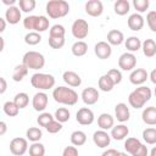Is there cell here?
I'll list each match as a JSON object with an SVG mask.
<instances>
[{"instance_id":"cell-48","label":"cell","mask_w":156,"mask_h":156,"mask_svg":"<svg viewBox=\"0 0 156 156\" xmlns=\"http://www.w3.org/2000/svg\"><path fill=\"white\" fill-rule=\"evenodd\" d=\"M49 45L52 49H61L65 45V38H52V37H49Z\"/></svg>"},{"instance_id":"cell-10","label":"cell","mask_w":156,"mask_h":156,"mask_svg":"<svg viewBox=\"0 0 156 156\" xmlns=\"http://www.w3.org/2000/svg\"><path fill=\"white\" fill-rule=\"evenodd\" d=\"M80 98H82V100H83V102H84L85 105L90 106V105H94V104L98 102L100 95H99V91H98L96 88L88 87V88H85V89L82 91Z\"/></svg>"},{"instance_id":"cell-52","label":"cell","mask_w":156,"mask_h":156,"mask_svg":"<svg viewBox=\"0 0 156 156\" xmlns=\"http://www.w3.org/2000/svg\"><path fill=\"white\" fill-rule=\"evenodd\" d=\"M0 83H1V87H0V94H4L7 89V83H6V79L4 77L0 78Z\"/></svg>"},{"instance_id":"cell-20","label":"cell","mask_w":156,"mask_h":156,"mask_svg":"<svg viewBox=\"0 0 156 156\" xmlns=\"http://www.w3.org/2000/svg\"><path fill=\"white\" fill-rule=\"evenodd\" d=\"M98 126L102 130H108L115 127V118L110 113H101L98 117Z\"/></svg>"},{"instance_id":"cell-36","label":"cell","mask_w":156,"mask_h":156,"mask_svg":"<svg viewBox=\"0 0 156 156\" xmlns=\"http://www.w3.org/2000/svg\"><path fill=\"white\" fill-rule=\"evenodd\" d=\"M13 102L20 107V110H21V108H24V107H27V105L29 104V96H28L27 93H18V94L15 95Z\"/></svg>"},{"instance_id":"cell-54","label":"cell","mask_w":156,"mask_h":156,"mask_svg":"<svg viewBox=\"0 0 156 156\" xmlns=\"http://www.w3.org/2000/svg\"><path fill=\"white\" fill-rule=\"evenodd\" d=\"M149 78H150V80L152 82V84H155V85H156V68H155V69H152V71L150 72Z\"/></svg>"},{"instance_id":"cell-2","label":"cell","mask_w":156,"mask_h":156,"mask_svg":"<svg viewBox=\"0 0 156 156\" xmlns=\"http://www.w3.org/2000/svg\"><path fill=\"white\" fill-rule=\"evenodd\" d=\"M52 98L56 102L67 105V106H73L78 102V94L76 93V90L67 87L55 88L52 90Z\"/></svg>"},{"instance_id":"cell-7","label":"cell","mask_w":156,"mask_h":156,"mask_svg":"<svg viewBox=\"0 0 156 156\" xmlns=\"http://www.w3.org/2000/svg\"><path fill=\"white\" fill-rule=\"evenodd\" d=\"M28 139L17 136L10 141V151L15 156H22L28 151Z\"/></svg>"},{"instance_id":"cell-49","label":"cell","mask_w":156,"mask_h":156,"mask_svg":"<svg viewBox=\"0 0 156 156\" xmlns=\"http://www.w3.org/2000/svg\"><path fill=\"white\" fill-rule=\"evenodd\" d=\"M62 156H78V149L73 146H66L62 151Z\"/></svg>"},{"instance_id":"cell-44","label":"cell","mask_w":156,"mask_h":156,"mask_svg":"<svg viewBox=\"0 0 156 156\" xmlns=\"http://www.w3.org/2000/svg\"><path fill=\"white\" fill-rule=\"evenodd\" d=\"M49 26H50L49 20H48L45 16H39V20H38V24H37V29H35V32H37V33L45 32L46 29H49Z\"/></svg>"},{"instance_id":"cell-26","label":"cell","mask_w":156,"mask_h":156,"mask_svg":"<svg viewBox=\"0 0 156 156\" xmlns=\"http://www.w3.org/2000/svg\"><path fill=\"white\" fill-rule=\"evenodd\" d=\"M129 9H130V4L128 0H117L115 4H113V10H115V13H117L118 16H124L129 12Z\"/></svg>"},{"instance_id":"cell-40","label":"cell","mask_w":156,"mask_h":156,"mask_svg":"<svg viewBox=\"0 0 156 156\" xmlns=\"http://www.w3.org/2000/svg\"><path fill=\"white\" fill-rule=\"evenodd\" d=\"M41 41V35L40 33L37 32H28L24 35V43L28 45H37Z\"/></svg>"},{"instance_id":"cell-21","label":"cell","mask_w":156,"mask_h":156,"mask_svg":"<svg viewBox=\"0 0 156 156\" xmlns=\"http://www.w3.org/2000/svg\"><path fill=\"white\" fill-rule=\"evenodd\" d=\"M143 122L149 124V126H156V107L155 106H149L144 108L141 113Z\"/></svg>"},{"instance_id":"cell-5","label":"cell","mask_w":156,"mask_h":156,"mask_svg":"<svg viewBox=\"0 0 156 156\" xmlns=\"http://www.w3.org/2000/svg\"><path fill=\"white\" fill-rule=\"evenodd\" d=\"M30 84L33 88L38 90H48L54 88L55 85V77L48 73H34L30 78Z\"/></svg>"},{"instance_id":"cell-43","label":"cell","mask_w":156,"mask_h":156,"mask_svg":"<svg viewBox=\"0 0 156 156\" xmlns=\"http://www.w3.org/2000/svg\"><path fill=\"white\" fill-rule=\"evenodd\" d=\"M133 6L139 13H143L149 9L150 1L149 0H133Z\"/></svg>"},{"instance_id":"cell-33","label":"cell","mask_w":156,"mask_h":156,"mask_svg":"<svg viewBox=\"0 0 156 156\" xmlns=\"http://www.w3.org/2000/svg\"><path fill=\"white\" fill-rule=\"evenodd\" d=\"M143 139L146 144L149 145H155L156 144V128L149 127L143 130Z\"/></svg>"},{"instance_id":"cell-6","label":"cell","mask_w":156,"mask_h":156,"mask_svg":"<svg viewBox=\"0 0 156 156\" xmlns=\"http://www.w3.org/2000/svg\"><path fill=\"white\" fill-rule=\"evenodd\" d=\"M71 32H72V35L76 38V39H84L88 37L89 34V24L83 18H78L73 22L72 24V28H71Z\"/></svg>"},{"instance_id":"cell-31","label":"cell","mask_w":156,"mask_h":156,"mask_svg":"<svg viewBox=\"0 0 156 156\" xmlns=\"http://www.w3.org/2000/svg\"><path fill=\"white\" fill-rule=\"evenodd\" d=\"M28 74V68L21 63V65H17L15 68H13V72H12V79L15 82H21L23 80V78Z\"/></svg>"},{"instance_id":"cell-47","label":"cell","mask_w":156,"mask_h":156,"mask_svg":"<svg viewBox=\"0 0 156 156\" xmlns=\"http://www.w3.org/2000/svg\"><path fill=\"white\" fill-rule=\"evenodd\" d=\"M45 129H46L49 133H51V134H56V133H58V132L62 129V123H60L58 121L54 119L51 123H49V124L46 126Z\"/></svg>"},{"instance_id":"cell-57","label":"cell","mask_w":156,"mask_h":156,"mask_svg":"<svg viewBox=\"0 0 156 156\" xmlns=\"http://www.w3.org/2000/svg\"><path fill=\"white\" fill-rule=\"evenodd\" d=\"M150 156H156V146H154L150 151Z\"/></svg>"},{"instance_id":"cell-3","label":"cell","mask_w":156,"mask_h":156,"mask_svg":"<svg viewBox=\"0 0 156 156\" xmlns=\"http://www.w3.org/2000/svg\"><path fill=\"white\" fill-rule=\"evenodd\" d=\"M69 4L65 0H50L46 4V13L50 18H61L68 15Z\"/></svg>"},{"instance_id":"cell-29","label":"cell","mask_w":156,"mask_h":156,"mask_svg":"<svg viewBox=\"0 0 156 156\" xmlns=\"http://www.w3.org/2000/svg\"><path fill=\"white\" fill-rule=\"evenodd\" d=\"M113 87H115V83H113L112 79L107 76V73H106V74H102V76L99 78V88H100V90L107 93V91H111V90L113 89Z\"/></svg>"},{"instance_id":"cell-37","label":"cell","mask_w":156,"mask_h":156,"mask_svg":"<svg viewBox=\"0 0 156 156\" xmlns=\"http://www.w3.org/2000/svg\"><path fill=\"white\" fill-rule=\"evenodd\" d=\"M29 156H44L45 155V146L41 143H33L28 149Z\"/></svg>"},{"instance_id":"cell-27","label":"cell","mask_w":156,"mask_h":156,"mask_svg":"<svg viewBox=\"0 0 156 156\" xmlns=\"http://www.w3.org/2000/svg\"><path fill=\"white\" fill-rule=\"evenodd\" d=\"M141 141L136 138H127V140L124 141V149L128 154L130 155H134L136 152V150L141 146Z\"/></svg>"},{"instance_id":"cell-30","label":"cell","mask_w":156,"mask_h":156,"mask_svg":"<svg viewBox=\"0 0 156 156\" xmlns=\"http://www.w3.org/2000/svg\"><path fill=\"white\" fill-rule=\"evenodd\" d=\"M87 141V134L83 130H74L71 134V143L74 146H82Z\"/></svg>"},{"instance_id":"cell-50","label":"cell","mask_w":156,"mask_h":156,"mask_svg":"<svg viewBox=\"0 0 156 156\" xmlns=\"http://www.w3.org/2000/svg\"><path fill=\"white\" fill-rule=\"evenodd\" d=\"M149 155V150H147V146L145 144H141V146L136 150V152L132 156H147Z\"/></svg>"},{"instance_id":"cell-60","label":"cell","mask_w":156,"mask_h":156,"mask_svg":"<svg viewBox=\"0 0 156 156\" xmlns=\"http://www.w3.org/2000/svg\"><path fill=\"white\" fill-rule=\"evenodd\" d=\"M154 94H155V98H156V88H155V90H154Z\"/></svg>"},{"instance_id":"cell-13","label":"cell","mask_w":156,"mask_h":156,"mask_svg":"<svg viewBox=\"0 0 156 156\" xmlns=\"http://www.w3.org/2000/svg\"><path fill=\"white\" fill-rule=\"evenodd\" d=\"M149 78V73L144 68H135L129 74V82L134 85H141Z\"/></svg>"},{"instance_id":"cell-59","label":"cell","mask_w":156,"mask_h":156,"mask_svg":"<svg viewBox=\"0 0 156 156\" xmlns=\"http://www.w3.org/2000/svg\"><path fill=\"white\" fill-rule=\"evenodd\" d=\"M119 156H128L126 152H119Z\"/></svg>"},{"instance_id":"cell-46","label":"cell","mask_w":156,"mask_h":156,"mask_svg":"<svg viewBox=\"0 0 156 156\" xmlns=\"http://www.w3.org/2000/svg\"><path fill=\"white\" fill-rule=\"evenodd\" d=\"M146 22H147L149 28L154 33H156V11H150L146 15Z\"/></svg>"},{"instance_id":"cell-15","label":"cell","mask_w":156,"mask_h":156,"mask_svg":"<svg viewBox=\"0 0 156 156\" xmlns=\"http://www.w3.org/2000/svg\"><path fill=\"white\" fill-rule=\"evenodd\" d=\"M48 95L44 93V91H39L37 94H34L33 96V100H32V105H33V108L38 112H43L46 106H48Z\"/></svg>"},{"instance_id":"cell-38","label":"cell","mask_w":156,"mask_h":156,"mask_svg":"<svg viewBox=\"0 0 156 156\" xmlns=\"http://www.w3.org/2000/svg\"><path fill=\"white\" fill-rule=\"evenodd\" d=\"M69 116H71V113H69L68 108H66V107H58L55 111V116L54 117L60 123H65V122H67L69 119Z\"/></svg>"},{"instance_id":"cell-4","label":"cell","mask_w":156,"mask_h":156,"mask_svg":"<svg viewBox=\"0 0 156 156\" xmlns=\"http://www.w3.org/2000/svg\"><path fill=\"white\" fill-rule=\"evenodd\" d=\"M22 63L28 69H41L45 66V57L43 54H40L38 51L30 50L23 55Z\"/></svg>"},{"instance_id":"cell-17","label":"cell","mask_w":156,"mask_h":156,"mask_svg":"<svg viewBox=\"0 0 156 156\" xmlns=\"http://www.w3.org/2000/svg\"><path fill=\"white\" fill-rule=\"evenodd\" d=\"M21 17H22V11L18 6L7 7V10L5 11V20L10 24H17L21 21Z\"/></svg>"},{"instance_id":"cell-55","label":"cell","mask_w":156,"mask_h":156,"mask_svg":"<svg viewBox=\"0 0 156 156\" xmlns=\"http://www.w3.org/2000/svg\"><path fill=\"white\" fill-rule=\"evenodd\" d=\"M5 28H6V20L2 18V17H0V32L2 33L5 30Z\"/></svg>"},{"instance_id":"cell-8","label":"cell","mask_w":156,"mask_h":156,"mask_svg":"<svg viewBox=\"0 0 156 156\" xmlns=\"http://www.w3.org/2000/svg\"><path fill=\"white\" fill-rule=\"evenodd\" d=\"M136 66V57L133 52H123L118 58V67L123 71H133Z\"/></svg>"},{"instance_id":"cell-41","label":"cell","mask_w":156,"mask_h":156,"mask_svg":"<svg viewBox=\"0 0 156 156\" xmlns=\"http://www.w3.org/2000/svg\"><path fill=\"white\" fill-rule=\"evenodd\" d=\"M37 6V2L35 0H20L18 1V7L21 9V11L28 13V12H32Z\"/></svg>"},{"instance_id":"cell-19","label":"cell","mask_w":156,"mask_h":156,"mask_svg":"<svg viewBox=\"0 0 156 156\" xmlns=\"http://www.w3.org/2000/svg\"><path fill=\"white\" fill-rule=\"evenodd\" d=\"M63 82L68 85V87H72V88H77L82 84V78L78 73L73 72V71H66L63 72Z\"/></svg>"},{"instance_id":"cell-39","label":"cell","mask_w":156,"mask_h":156,"mask_svg":"<svg viewBox=\"0 0 156 156\" xmlns=\"http://www.w3.org/2000/svg\"><path fill=\"white\" fill-rule=\"evenodd\" d=\"M65 34H66V29L62 24H54L49 30V37L52 38H65Z\"/></svg>"},{"instance_id":"cell-42","label":"cell","mask_w":156,"mask_h":156,"mask_svg":"<svg viewBox=\"0 0 156 156\" xmlns=\"http://www.w3.org/2000/svg\"><path fill=\"white\" fill-rule=\"evenodd\" d=\"M54 119H55V117H54L51 113H49V112H41V113L38 116L37 122H38V124H39L40 127L46 128V126H48L49 123H51Z\"/></svg>"},{"instance_id":"cell-34","label":"cell","mask_w":156,"mask_h":156,"mask_svg":"<svg viewBox=\"0 0 156 156\" xmlns=\"http://www.w3.org/2000/svg\"><path fill=\"white\" fill-rule=\"evenodd\" d=\"M4 113L7 115L9 117H16L20 112V107L13 102V101H6L2 106Z\"/></svg>"},{"instance_id":"cell-11","label":"cell","mask_w":156,"mask_h":156,"mask_svg":"<svg viewBox=\"0 0 156 156\" xmlns=\"http://www.w3.org/2000/svg\"><path fill=\"white\" fill-rule=\"evenodd\" d=\"M93 141L94 144L98 146V147H101V149H105L110 145L111 143V135L106 132V130H96L94 134H93Z\"/></svg>"},{"instance_id":"cell-58","label":"cell","mask_w":156,"mask_h":156,"mask_svg":"<svg viewBox=\"0 0 156 156\" xmlns=\"http://www.w3.org/2000/svg\"><path fill=\"white\" fill-rule=\"evenodd\" d=\"M0 41H1V51L4 50V46H5V43H4V38H0Z\"/></svg>"},{"instance_id":"cell-1","label":"cell","mask_w":156,"mask_h":156,"mask_svg":"<svg viewBox=\"0 0 156 156\" xmlns=\"http://www.w3.org/2000/svg\"><path fill=\"white\" fill-rule=\"evenodd\" d=\"M152 96V93H151V89L149 87H145V85H140L139 88L134 89L129 96H128V102L132 107L134 108H141L144 107V105L151 99Z\"/></svg>"},{"instance_id":"cell-14","label":"cell","mask_w":156,"mask_h":156,"mask_svg":"<svg viewBox=\"0 0 156 156\" xmlns=\"http://www.w3.org/2000/svg\"><path fill=\"white\" fill-rule=\"evenodd\" d=\"M94 52L100 60H106L111 56L112 49H111V45L107 41H99L94 46Z\"/></svg>"},{"instance_id":"cell-22","label":"cell","mask_w":156,"mask_h":156,"mask_svg":"<svg viewBox=\"0 0 156 156\" xmlns=\"http://www.w3.org/2000/svg\"><path fill=\"white\" fill-rule=\"evenodd\" d=\"M129 134V128L124 124H118L115 126L111 129V138H113L115 140H123L124 138H127Z\"/></svg>"},{"instance_id":"cell-45","label":"cell","mask_w":156,"mask_h":156,"mask_svg":"<svg viewBox=\"0 0 156 156\" xmlns=\"http://www.w3.org/2000/svg\"><path fill=\"white\" fill-rule=\"evenodd\" d=\"M107 76L112 79V82L115 83V85H117V84H119V83L122 82V73H121V71L117 69V68L110 69V71L107 72Z\"/></svg>"},{"instance_id":"cell-28","label":"cell","mask_w":156,"mask_h":156,"mask_svg":"<svg viewBox=\"0 0 156 156\" xmlns=\"http://www.w3.org/2000/svg\"><path fill=\"white\" fill-rule=\"evenodd\" d=\"M71 50H72V54H73L74 56H77V57L84 56V55L87 54V51H88V44H87L85 41H83V40H77V41L72 45Z\"/></svg>"},{"instance_id":"cell-51","label":"cell","mask_w":156,"mask_h":156,"mask_svg":"<svg viewBox=\"0 0 156 156\" xmlns=\"http://www.w3.org/2000/svg\"><path fill=\"white\" fill-rule=\"evenodd\" d=\"M101 156H119V151H117L116 149H107L102 152Z\"/></svg>"},{"instance_id":"cell-56","label":"cell","mask_w":156,"mask_h":156,"mask_svg":"<svg viewBox=\"0 0 156 156\" xmlns=\"http://www.w3.org/2000/svg\"><path fill=\"white\" fill-rule=\"evenodd\" d=\"M2 4H5V5H9V7H11V6H15V4H16V0H2Z\"/></svg>"},{"instance_id":"cell-12","label":"cell","mask_w":156,"mask_h":156,"mask_svg":"<svg viewBox=\"0 0 156 156\" xmlns=\"http://www.w3.org/2000/svg\"><path fill=\"white\" fill-rule=\"evenodd\" d=\"M85 12L91 17H99L104 12V5L100 0H89L85 2Z\"/></svg>"},{"instance_id":"cell-35","label":"cell","mask_w":156,"mask_h":156,"mask_svg":"<svg viewBox=\"0 0 156 156\" xmlns=\"http://www.w3.org/2000/svg\"><path fill=\"white\" fill-rule=\"evenodd\" d=\"M38 20H39V16H27L24 20H23V27L26 29H28L29 32H35L37 29V24H38Z\"/></svg>"},{"instance_id":"cell-24","label":"cell","mask_w":156,"mask_h":156,"mask_svg":"<svg viewBox=\"0 0 156 156\" xmlns=\"http://www.w3.org/2000/svg\"><path fill=\"white\" fill-rule=\"evenodd\" d=\"M143 54L146 57H154L156 55V41L154 39H145L141 45Z\"/></svg>"},{"instance_id":"cell-53","label":"cell","mask_w":156,"mask_h":156,"mask_svg":"<svg viewBox=\"0 0 156 156\" xmlns=\"http://www.w3.org/2000/svg\"><path fill=\"white\" fill-rule=\"evenodd\" d=\"M6 129H7V126H6V122L1 121L0 122V135H4L6 133Z\"/></svg>"},{"instance_id":"cell-23","label":"cell","mask_w":156,"mask_h":156,"mask_svg":"<svg viewBox=\"0 0 156 156\" xmlns=\"http://www.w3.org/2000/svg\"><path fill=\"white\" fill-rule=\"evenodd\" d=\"M106 39H107V43L110 45H121L124 41V35L118 29H111L107 33Z\"/></svg>"},{"instance_id":"cell-25","label":"cell","mask_w":156,"mask_h":156,"mask_svg":"<svg viewBox=\"0 0 156 156\" xmlns=\"http://www.w3.org/2000/svg\"><path fill=\"white\" fill-rule=\"evenodd\" d=\"M124 45H126V49H127L129 52H135V51H138V50L141 49L143 43H141V40H140L138 37L132 35V37H129V38L126 39Z\"/></svg>"},{"instance_id":"cell-9","label":"cell","mask_w":156,"mask_h":156,"mask_svg":"<svg viewBox=\"0 0 156 156\" xmlns=\"http://www.w3.org/2000/svg\"><path fill=\"white\" fill-rule=\"evenodd\" d=\"M76 119L82 126H90L94 122L95 116H94V112L89 107H82V108H79L77 111Z\"/></svg>"},{"instance_id":"cell-16","label":"cell","mask_w":156,"mask_h":156,"mask_svg":"<svg viewBox=\"0 0 156 156\" xmlns=\"http://www.w3.org/2000/svg\"><path fill=\"white\" fill-rule=\"evenodd\" d=\"M115 117L118 122H127L130 117V111L129 107L127 106V104L124 102H119L115 106Z\"/></svg>"},{"instance_id":"cell-32","label":"cell","mask_w":156,"mask_h":156,"mask_svg":"<svg viewBox=\"0 0 156 156\" xmlns=\"http://www.w3.org/2000/svg\"><path fill=\"white\" fill-rule=\"evenodd\" d=\"M26 136H27V139H28L29 141H32V143H38V141L41 139V136H43V132H41V129L38 128V127H30V128L27 129Z\"/></svg>"},{"instance_id":"cell-18","label":"cell","mask_w":156,"mask_h":156,"mask_svg":"<svg viewBox=\"0 0 156 156\" xmlns=\"http://www.w3.org/2000/svg\"><path fill=\"white\" fill-rule=\"evenodd\" d=\"M144 17L140 15V13H132L129 17H128V21H127V24L129 27L130 30H134V32H138L143 27H144Z\"/></svg>"}]
</instances>
